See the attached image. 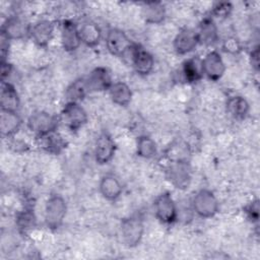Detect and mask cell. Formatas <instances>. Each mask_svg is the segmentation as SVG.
I'll use <instances>...</instances> for the list:
<instances>
[{
	"instance_id": "obj_1",
	"label": "cell",
	"mask_w": 260,
	"mask_h": 260,
	"mask_svg": "<svg viewBox=\"0 0 260 260\" xmlns=\"http://www.w3.org/2000/svg\"><path fill=\"white\" fill-rule=\"evenodd\" d=\"M67 203L66 200L59 194L49 197L45 205V223L48 229L52 231L58 230L66 216Z\"/></svg>"
},
{
	"instance_id": "obj_2",
	"label": "cell",
	"mask_w": 260,
	"mask_h": 260,
	"mask_svg": "<svg viewBox=\"0 0 260 260\" xmlns=\"http://www.w3.org/2000/svg\"><path fill=\"white\" fill-rule=\"evenodd\" d=\"M193 211L201 218L213 217L219 209V203L211 190L201 189L193 197Z\"/></svg>"
},
{
	"instance_id": "obj_3",
	"label": "cell",
	"mask_w": 260,
	"mask_h": 260,
	"mask_svg": "<svg viewBox=\"0 0 260 260\" xmlns=\"http://www.w3.org/2000/svg\"><path fill=\"white\" fill-rule=\"evenodd\" d=\"M60 119L46 111H36L27 119L28 129L39 137L51 134L56 131Z\"/></svg>"
},
{
	"instance_id": "obj_4",
	"label": "cell",
	"mask_w": 260,
	"mask_h": 260,
	"mask_svg": "<svg viewBox=\"0 0 260 260\" xmlns=\"http://www.w3.org/2000/svg\"><path fill=\"white\" fill-rule=\"evenodd\" d=\"M120 233L122 241L126 247H136L141 242L144 234V224L142 219L137 215L124 218L121 221Z\"/></svg>"
},
{
	"instance_id": "obj_5",
	"label": "cell",
	"mask_w": 260,
	"mask_h": 260,
	"mask_svg": "<svg viewBox=\"0 0 260 260\" xmlns=\"http://www.w3.org/2000/svg\"><path fill=\"white\" fill-rule=\"evenodd\" d=\"M106 48L110 54L117 57H124L131 53L134 44L128 36L120 28H111L106 35Z\"/></svg>"
},
{
	"instance_id": "obj_6",
	"label": "cell",
	"mask_w": 260,
	"mask_h": 260,
	"mask_svg": "<svg viewBox=\"0 0 260 260\" xmlns=\"http://www.w3.org/2000/svg\"><path fill=\"white\" fill-rule=\"evenodd\" d=\"M155 217L165 224H172L178 218V207L169 192L158 195L153 203Z\"/></svg>"
},
{
	"instance_id": "obj_7",
	"label": "cell",
	"mask_w": 260,
	"mask_h": 260,
	"mask_svg": "<svg viewBox=\"0 0 260 260\" xmlns=\"http://www.w3.org/2000/svg\"><path fill=\"white\" fill-rule=\"evenodd\" d=\"M169 182L177 189L185 190L191 183V168L187 160L176 159L167 169Z\"/></svg>"
},
{
	"instance_id": "obj_8",
	"label": "cell",
	"mask_w": 260,
	"mask_h": 260,
	"mask_svg": "<svg viewBox=\"0 0 260 260\" xmlns=\"http://www.w3.org/2000/svg\"><path fill=\"white\" fill-rule=\"evenodd\" d=\"M60 120L72 131L80 129L87 123L86 111L76 102H67L61 111Z\"/></svg>"
},
{
	"instance_id": "obj_9",
	"label": "cell",
	"mask_w": 260,
	"mask_h": 260,
	"mask_svg": "<svg viewBox=\"0 0 260 260\" xmlns=\"http://www.w3.org/2000/svg\"><path fill=\"white\" fill-rule=\"evenodd\" d=\"M201 66L203 75L212 81L219 80L225 72L224 61L217 51L208 52L201 59Z\"/></svg>"
},
{
	"instance_id": "obj_10",
	"label": "cell",
	"mask_w": 260,
	"mask_h": 260,
	"mask_svg": "<svg viewBox=\"0 0 260 260\" xmlns=\"http://www.w3.org/2000/svg\"><path fill=\"white\" fill-rule=\"evenodd\" d=\"M116 152V143L108 132H102L94 144V159L99 165H107L114 157Z\"/></svg>"
},
{
	"instance_id": "obj_11",
	"label": "cell",
	"mask_w": 260,
	"mask_h": 260,
	"mask_svg": "<svg viewBox=\"0 0 260 260\" xmlns=\"http://www.w3.org/2000/svg\"><path fill=\"white\" fill-rule=\"evenodd\" d=\"M31 26L17 16L9 17L2 25L1 36L8 41L22 40L30 34Z\"/></svg>"
},
{
	"instance_id": "obj_12",
	"label": "cell",
	"mask_w": 260,
	"mask_h": 260,
	"mask_svg": "<svg viewBox=\"0 0 260 260\" xmlns=\"http://www.w3.org/2000/svg\"><path fill=\"white\" fill-rule=\"evenodd\" d=\"M131 61L135 72L140 76H147L154 68V58L145 49L134 45L131 51Z\"/></svg>"
},
{
	"instance_id": "obj_13",
	"label": "cell",
	"mask_w": 260,
	"mask_h": 260,
	"mask_svg": "<svg viewBox=\"0 0 260 260\" xmlns=\"http://www.w3.org/2000/svg\"><path fill=\"white\" fill-rule=\"evenodd\" d=\"M60 40L63 50L69 53L76 51L82 44L79 37L78 27L70 20H64L61 23Z\"/></svg>"
},
{
	"instance_id": "obj_14",
	"label": "cell",
	"mask_w": 260,
	"mask_h": 260,
	"mask_svg": "<svg viewBox=\"0 0 260 260\" xmlns=\"http://www.w3.org/2000/svg\"><path fill=\"white\" fill-rule=\"evenodd\" d=\"M199 41L195 30L191 28H184L180 30L173 42L174 50L179 55H187L195 50Z\"/></svg>"
},
{
	"instance_id": "obj_15",
	"label": "cell",
	"mask_w": 260,
	"mask_h": 260,
	"mask_svg": "<svg viewBox=\"0 0 260 260\" xmlns=\"http://www.w3.org/2000/svg\"><path fill=\"white\" fill-rule=\"evenodd\" d=\"M54 23L48 19L37 21L30 28V38L39 47H47L54 36Z\"/></svg>"
},
{
	"instance_id": "obj_16",
	"label": "cell",
	"mask_w": 260,
	"mask_h": 260,
	"mask_svg": "<svg viewBox=\"0 0 260 260\" xmlns=\"http://www.w3.org/2000/svg\"><path fill=\"white\" fill-rule=\"evenodd\" d=\"M89 91H105L109 90L113 84L111 74L105 67L94 68L86 77Z\"/></svg>"
},
{
	"instance_id": "obj_17",
	"label": "cell",
	"mask_w": 260,
	"mask_h": 260,
	"mask_svg": "<svg viewBox=\"0 0 260 260\" xmlns=\"http://www.w3.org/2000/svg\"><path fill=\"white\" fill-rule=\"evenodd\" d=\"M99 190L105 199L115 201L121 196L123 186L116 176L109 174L102 177L99 184Z\"/></svg>"
},
{
	"instance_id": "obj_18",
	"label": "cell",
	"mask_w": 260,
	"mask_h": 260,
	"mask_svg": "<svg viewBox=\"0 0 260 260\" xmlns=\"http://www.w3.org/2000/svg\"><path fill=\"white\" fill-rule=\"evenodd\" d=\"M78 32L81 43L87 47L94 48L102 41V29L99 24L91 20L83 21L78 27Z\"/></svg>"
},
{
	"instance_id": "obj_19",
	"label": "cell",
	"mask_w": 260,
	"mask_h": 260,
	"mask_svg": "<svg viewBox=\"0 0 260 260\" xmlns=\"http://www.w3.org/2000/svg\"><path fill=\"white\" fill-rule=\"evenodd\" d=\"M166 7L161 2H144L141 6V16L146 23L159 24L166 18Z\"/></svg>"
},
{
	"instance_id": "obj_20",
	"label": "cell",
	"mask_w": 260,
	"mask_h": 260,
	"mask_svg": "<svg viewBox=\"0 0 260 260\" xmlns=\"http://www.w3.org/2000/svg\"><path fill=\"white\" fill-rule=\"evenodd\" d=\"M22 125V119L17 112L3 111L0 114V129L3 137L13 136Z\"/></svg>"
},
{
	"instance_id": "obj_21",
	"label": "cell",
	"mask_w": 260,
	"mask_h": 260,
	"mask_svg": "<svg viewBox=\"0 0 260 260\" xmlns=\"http://www.w3.org/2000/svg\"><path fill=\"white\" fill-rule=\"evenodd\" d=\"M199 44L204 46H212L214 45L219 38L218 28L212 18H204L196 31Z\"/></svg>"
},
{
	"instance_id": "obj_22",
	"label": "cell",
	"mask_w": 260,
	"mask_h": 260,
	"mask_svg": "<svg viewBox=\"0 0 260 260\" xmlns=\"http://www.w3.org/2000/svg\"><path fill=\"white\" fill-rule=\"evenodd\" d=\"M0 106L3 111L17 112L20 106V99L17 90L10 82H3L0 93Z\"/></svg>"
},
{
	"instance_id": "obj_23",
	"label": "cell",
	"mask_w": 260,
	"mask_h": 260,
	"mask_svg": "<svg viewBox=\"0 0 260 260\" xmlns=\"http://www.w3.org/2000/svg\"><path fill=\"white\" fill-rule=\"evenodd\" d=\"M109 94L112 102L121 107L128 106L132 100L131 87L124 81L113 82L109 89Z\"/></svg>"
},
{
	"instance_id": "obj_24",
	"label": "cell",
	"mask_w": 260,
	"mask_h": 260,
	"mask_svg": "<svg viewBox=\"0 0 260 260\" xmlns=\"http://www.w3.org/2000/svg\"><path fill=\"white\" fill-rule=\"evenodd\" d=\"M181 74L186 82L193 83L199 81L203 76L201 59L198 57H192L187 59L182 64Z\"/></svg>"
},
{
	"instance_id": "obj_25",
	"label": "cell",
	"mask_w": 260,
	"mask_h": 260,
	"mask_svg": "<svg viewBox=\"0 0 260 260\" xmlns=\"http://www.w3.org/2000/svg\"><path fill=\"white\" fill-rule=\"evenodd\" d=\"M225 107L228 113L237 120L245 119L250 111V105L248 101L241 95H234L229 98Z\"/></svg>"
},
{
	"instance_id": "obj_26",
	"label": "cell",
	"mask_w": 260,
	"mask_h": 260,
	"mask_svg": "<svg viewBox=\"0 0 260 260\" xmlns=\"http://www.w3.org/2000/svg\"><path fill=\"white\" fill-rule=\"evenodd\" d=\"M90 92L86 78H77L74 81H72L65 90V95L68 100V102H76L83 100L86 94Z\"/></svg>"
},
{
	"instance_id": "obj_27",
	"label": "cell",
	"mask_w": 260,
	"mask_h": 260,
	"mask_svg": "<svg viewBox=\"0 0 260 260\" xmlns=\"http://www.w3.org/2000/svg\"><path fill=\"white\" fill-rule=\"evenodd\" d=\"M136 153L142 158H152L157 154V145L151 137L141 135L136 140Z\"/></svg>"
},
{
	"instance_id": "obj_28",
	"label": "cell",
	"mask_w": 260,
	"mask_h": 260,
	"mask_svg": "<svg viewBox=\"0 0 260 260\" xmlns=\"http://www.w3.org/2000/svg\"><path fill=\"white\" fill-rule=\"evenodd\" d=\"M16 226L21 234H27L36 228L37 218L31 209H24L20 211L15 219Z\"/></svg>"
},
{
	"instance_id": "obj_29",
	"label": "cell",
	"mask_w": 260,
	"mask_h": 260,
	"mask_svg": "<svg viewBox=\"0 0 260 260\" xmlns=\"http://www.w3.org/2000/svg\"><path fill=\"white\" fill-rule=\"evenodd\" d=\"M40 138L44 139V147L52 153H59L65 147L64 141L61 139L60 136L55 134V132L42 136Z\"/></svg>"
},
{
	"instance_id": "obj_30",
	"label": "cell",
	"mask_w": 260,
	"mask_h": 260,
	"mask_svg": "<svg viewBox=\"0 0 260 260\" xmlns=\"http://www.w3.org/2000/svg\"><path fill=\"white\" fill-rule=\"evenodd\" d=\"M232 4L230 2H218L212 7V13L216 17H228L232 11Z\"/></svg>"
},
{
	"instance_id": "obj_31",
	"label": "cell",
	"mask_w": 260,
	"mask_h": 260,
	"mask_svg": "<svg viewBox=\"0 0 260 260\" xmlns=\"http://www.w3.org/2000/svg\"><path fill=\"white\" fill-rule=\"evenodd\" d=\"M245 212L251 221L257 222L259 219V200L255 199L245 207Z\"/></svg>"
},
{
	"instance_id": "obj_32",
	"label": "cell",
	"mask_w": 260,
	"mask_h": 260,
	"mask_svg": "<svg viewBox=\"0 0 260 260\" xmlns=\"http://www.w3.org/2000/svg\"><path fill=\"white\" fill-rule=\"evenodd\" d=\"M240 43L235 38H229L223 42V49L230 53H237L240 51Z\"/></svg>"
},
{
	"instance_id": "obj_33",
	"label": "cell",
	"mask_w": 260,
	"mask_h": 260,
	"mask_svg": "<svg viewBox=\"0 0 260 260\" xmlns=\"http://www.w3.org/2000/svg\"><path fill=\"white\" fill-rule=\"evenodd\" d=\"M249 62L251 67L257 72L259 70V47L256 46L251 52L249 56Z\"/></svg>"
},
{
	"instance_id": "obj_34",
	"label": "cell",
	"mask_w": 260,
	"mask_h": 260,
	"mask_svg": "<svg viewBox=\"0 0 260 260\" xmlns=\"http://www.w3.org/2000/svg\"><path fill=\"white\" fill-rule=\"evenodd\" d=\"M12 71V66L8 61H1V81L7 82V79Z\"/></svg>"
}]
</instances>
